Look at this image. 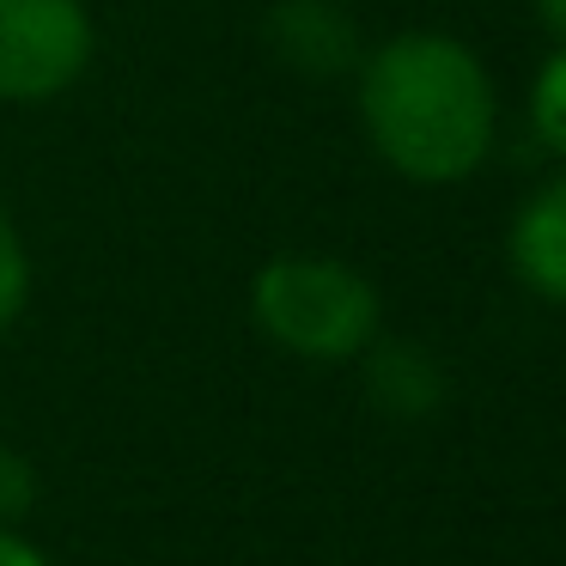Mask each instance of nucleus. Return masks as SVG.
Wrapping results in <instances>:
<instances>
[{
	"mask_svg": "<svg viewBox=\"0 0 566 566\" xmlns=\"http://www.w3.org/2000/svg\"><path fill=\"white\" fill-rule=\"evenodd\" d=\"M524 104H530V128H536V140L566 165V43L536 67V80H530V98H524Z\"/></svg>",
	"mask_w": 566,
	"mask_h": 566,
	"instance_id": "7",
	"label": "nucleus"
},
{
	"mask_svg": "<svg viewBox=\"0 0 566 566\" xmlns=\"http://www.w3.org/2000/svg\"><path fill=\"white\" fill-rule=\"evenodd\" d=\"M98 50L86 0H0V104L38 111L74 92Z\"/></svg>",
	"mask_w": 566,
	"mask_h": 566,
	"instance_id": "3",
	"label": "nucleus"
},
{
	"mask_svg": "<svg viewBox=\"0 0 566 566\" xmlns=\"http://www.w3.org/2000/svg\"><path fill=\"white\" fill-rule=\"evenodd\" d=\"M269 50L305 80H342L359 67L366 43L342 0H281L269 13Z\"/></svg>",
	"mask_w": 566,
	"mask_h": 566,
	"instance_id": "5",
	"label": "nucleus"
},
{
	"mask_svg": "<svg viewBox=\"0 0 566 566\" xmlns=\"http://www.w3.org/2000/svg\"><path fill=\"white\" fill-rule=\"evenodd\" d=\"M38 505V469H31L25 451L0 444V530H19Z\"/></svg>",
	"mask_w": 566,
	"mask_h": 566,
	"instance_id": "9",
	"label": "nucleus"
},
{
	"mask_svg": "<svg viewBox=\"0 0 566 566\" xmlns=\"http://www.w3.org/2000/svg\"><path fill=\"white\" fill-rule=\"evenodd\" d=\"M530 13H536V25L548 31L554 43H566V0H530Z\"/></svg>",
	"mask_w": 566,
	"mask_h": 566,
	"instance_id": "11",
	"label": "nucleus"
},
{
	"mask_svg": "<svg viewBox=\"0 0 566 566\" xmlns=\"http://www.w3.org/2000/svg\"><path fill=\"white\" fill-rule=\"evenodd\" d=\"M354 111L366 147L402 184L451 189L488 165L500 140L493 74L451 31H396L354 67Z\"/></svg>",
	"mask_w": 566,
	"mask_h": 566,
	"instance_id": "1",
	"label": "nucleus"
},
{
	"mask_svg": "<svg viewBox=\"0 0 566 566\" xmlns=\"http://www.w3.org/2000/svg\"><path fill=\"white\" fill-rule=\"evenodd\" d=\"M359 371H366V402L378 408V415L390 420H427L444 408V396H451V378H444L439 354L420 342H371L366 354H359Z\"/></svg>",
	"mask_w": 566,
	"mask_h": 566,
	"instance_id": "6",
	"label": "nucleus"
},
{
	"mask_svg": "<svg viewBox=\"0 0 566 566\" xmlns=\"http://www.w3.org/2000/svg\"><path fill=\"white\" fill-rule=\"evenodd\" d=\"M250 323L262 342L305 366H354L384 329V298L354 262L286 250L250 281Z\"/></svg>",
	"mask_w": 566,
	"mask_h": 566,
	"instance_id": "2",
	"label": "nucleus"
},
{
	"mask_svg": "<svg viewBox=\"0 0 566 566\" xmlns=\"http://www.w3.org/2000/svg\"><path fill=\"white\" fill-rule=\"evenodd\" d=\"M25 305H31V250H25L19 220L0 201V335L25 317Z\"/></svg>",
	"mask_w": 566,
	"mask_h": 566,
	"instance_id": "8",
	"label": "nucleus"
},
{
	"mask_svg": "<svg viewBox=\"0 0 566 566\" xmlns=\"http://www.w3.org/2000/svg\"><path fill=\"white\" fill-rule=\"evenodd\" d=\"M0 566H55V560H50V554H43L31 536H19V530H0Z\"/></svg>",
	"mask_w": 566,
	"mask_h": 566,
	"instance_id": "10",
	"label": "nucleus"
},
{
	"mask_svg": "<svg viewBox=\"0 0 566 566\" xmlns=\"http://www.w3.org/2000/svg\"><path fill=\"white\" fill-rule=\"evenodd\" d=\"M505 256L512 274L530 298L566 311V165L548 171L512 213V232H505Z\"/></svg>",
	"mask_w": 566,
	"mask_h": 566,
	"instance_id": "4",
	"label": "nucleus"
}]
</instances>
